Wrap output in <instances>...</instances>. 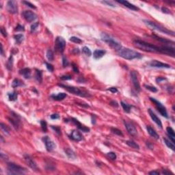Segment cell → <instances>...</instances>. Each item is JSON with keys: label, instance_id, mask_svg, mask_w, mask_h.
Instances as JSON below:
<instances>
[{"label": "cell", "instance_id": "obj_1", "mask_svg": "<svg viewBox=\"0 0 175 175\" xmlns=\"http://www.w3.org/2000/svg\"><path fill=\"white\" fill-rule=\"evenodd\" d=\"M133 45L135 47L146 51V52L150 53H161V47L154 45L151 43H146L144 41H142L140 40H135L133 41Z\"/></svg>", "mask_w": 175, "mask_h": 175}, {"label": "cell", "instance_id": "obj_2", "mask_svg": "<svg viewBox=\"0 0 175 175\" xmlns=\"http://www.w3.org/2000/svg\"><path fill=\"white\" fill-rule=\"evenodd\" d=\"M117 53L119 56L122 57L123 58L131 60L135 58H141L142 55L140 53L135 51L134 50L129 49V48H124L122 47L121 49L117 51Z\"/></svg>", "mask_w": 175, "mask_h": 175}, {"label": "cell", "instance_id": "obj_3", "mask_svg": "<svg viewBox=\"0 0 175 175\" xmlns=\"http://www.w3.org/2000/svg\"><path fill=\"white\" fill-rule=\"evenodd\" d=\"M101 40L108 44L109 46H110L111 48H113L116 51H118L119 49L122 48L121 44H120L118 41L116 40V38H114L113 36H111V35H109L107 33L103 32L101 34Z\"/></svg>", "mask_w": 175, "mask_h": 175}, {"label": "cell", "instance_id": "obj_4", "mask_svg": "<svg viewBox=\"0 0 175 175\" xmlns=\"http://www.w3.org/2000/svg\"><path fill=\"white\" fill-rule=\"evenodd\" d=\"M144 23L147 25L148 28H150L151 29L159 31V32H161V33L168 34V35H170V36H175V32L173 31L167 30L166 28H163L162 26H161V25L157 24V23H155L154 22L151 21H148V20H144Z\"/></svg>", "mask_w": 175, "mask_h": 175}, {"label": "cell", "instance_id": "obj_5", "mask_svg": "<svg viewBox=\"0 0 175 175\" xmlns=\"http://www.w3.org/2000/svg\"><path fill=\"white\" fill-rule=\"evenodd\" d=\"M8 175H24L26 173V169L22 166L16 165L14 163H8L7 165Z\"/></svg>", "mask_w": 175, "mask_h": 175}, {"label": "cell", "instance_id": "obj_6", "mask_svg": "<svg viewBox=\"0 0 175 175\" xmlns=\"http://www.w3.org/2000/svg\"><path fill=\"white\" fill-rule=\"evenodd\" d=\"M59 86L64 88L67 90L68 92H71V93L74 94L75 95L80 96H82V97H86V96H90L88 92H85V91L80 89L79 88H77V87L67 86V85H64V84H59Z\"/></svg>", "mask_w": 175, "mask_h": 175}, {"label": "cell", "instance_id": "obj_7", "mask_svg": "<svg viewBox=\"0 0 175 175\" xmlns=\"http://www.w3.org/2000/svg\"><path fill=\"white\" fill-rule=\"evenodd\" d=\"M66 47V41L62 37L58 36L55 41V49L57 52L62 53Z\"/></svg>", "mask_w": 175, "mask_h": 175}, {"label": "cell", "instance_id": "obj_8", "mask_svg": "<svg viewBox=\"0 0 175 175\" xmlns=\"http://www.w3.org/2000/svg\"><path fill=\"white\" fill-rule=\"evenodd\" d=\"M150 100H151V101L153 102V103H154L155 104L157 110H158V111L161 114V115L163 116H164L165 118H168V112H167V110H166V108L163 106V104H161L159 101H158L156 100L155 98H152V97H151V98H150Z\"/></svg>", "mask_w": 175, "mask_h": 175}, {"label": "cell", "instance_id": "obj_9", "mask_svg": "<svg viewBox=\"0 0 175 175\" xmlns=\"http://www.w3.org/2000/svg\"><path fill=\"white\" fill-rule=\"evenodd\" d=\"M9 122L13 126V127L16 130H18L19 127L21 126V122H20V117L18 116V114H15V112H12L11 117L8 118Z\"/></svg>", "mask_w": 175, "mask_h": 175}, {"label": "cell", "instance_id": "obj_10", "mask_svg": "<svg viewBox=\"0 0 175 175\" xmlns=\"http://www.w3.org/2000/svg\"><path fill=\"white\" fill-rule=\"evenodd\" d=\"M43 140L45 144L47 151L49 152H51L55 148V144L51 139L49 136H45L43 138Z\"/></svg>", "mask_w": 175, "mask_h": 175}, {"label": "cell", "instance_id": "obj_11", "mask_svg": "<svg viewBox=\"0 0 175 175\" xmlns=\"http://www.w3.org/2000/svg\"><path fill=\"white\" fill-rule=\"evenodd\" d=\"M130 76H131V79L134 88L137 91L140 92L141 88H140V84L138 77V73L135 71H132L130 73Z\"/></svg>", "mask_w": 175, "mask_h": 175}, {"label": "cell", "instance_id": "obj_12", "mask_svg": "<svg viewBox=\"0 0 175 175\" xmlns=\"http://www.w3.org/2000/svg\"><path fill=\"white\" fill-rule=\"evenodd\" d=\"M23 16L25 19L29 23L34 21L37 18L36 15L30 10H25L24 12H23Z\"/></svg>", "mask_w": 175, "mask_h": 175}, {"label": "cell", "instance_id": "obj_13", "mask_svg": "<svg viewBox=\"0 0 175 175\" xmlns=\"http://www.w3.org/2000/svg\"><path fill=\"white\" fill-rule=\"evenodd\" d=\"M7 10L10 13L16 14L18 12V6L15 1H8L7 3Z\"/></svg>", "mask_w": 175, "mask_h": 175}, {"label": "cell", "instance_id": "obj_14", "mask_svg": "<svg viewBox=\"0 0 175 175\" xmlns=\"http://www.w3.org/2000/svg\"><path fill=\"white\" fill-rule=\"evenodd\" d=\"M24 159L25 161V162L27 163L29 167H30L31 168L34 170H38V166H37L36 163L34 161L31 156H30L28 154H25L24 155Z\"/></svg>", "mask_w": 175, "mask_h": 175}, {"label": "cell", "instance_id": "obj_15", "mask_svg": "<svg viewBox=\"0 0 175 175\" xmlns=\"http://www.w3.org/2000/svg\"><path fill=\"white\" fill-rule=\"evenodd\" d=\"M124 124H125V126L126 127L127 131L130 135H132V136H136L138 135L137 129L133 125H132L131 123L126 122V121H124Z\"/></svg>", "mask_w": 175, "mask_h": 175}, {"label": "cell", "instance_id": "obj_16", "mask_svg": "<svg viewBox=\"0 0 175 175\" xmlns=\"http://www.w3.org/2000/svg\"><path fill=\"white\" fill-rule=\"evenodd\" d=\"M149 65H150L151 66H152V67L166 68H171L170 65L166 64V63H163V62L158 61V60H152V61L149 62Z\"/></svg>", "mask_w": 175, "mask_h": 175}, {"label": "cell", "instance_id": "obj_17", "mask_svg": "<svg viewBox=\"0 0 175 175\" xmlns=\"http://www.w3.org/2000/svg\"><path fill=\"white\" fill-rule=\"evenodd\" d=\"M148 111L149 115H150V116H151V118H152V120H153L154 122L157 124L158 127H159L161 129V128H162V123H161V121L160 120L159 118L156 116V114L154 113L153 111L151 109H148Z\"/></svg>", "mask_w": 175, "mask_h": 175}, {"label": "cell", "instance_id": "obj_18", "mask_svg": "<svg viewBox=\"0 0 175 175\" xmlns=\"http://www.w3.org/2000/svg\"><path fill=\"white\" fill-rule=\"evenodd\" d=\"M71 121L73 122V123L76 125V126L77 127V128L80 129V130H81V131H83V132H89L90 131V129L89 128H88V127H86L83 126V125L81 124V123H80L79 121H78V120H77L76 118H71Z\"/></svg>", "mask_w": 175, "mask_h": 175}, {"label": "cell", "instance_id": "obj_19", "mask_svg": "<svg viewBox=\"0 0 175 175\" xmlns=\"http://www.w3.org/2000/svg\"><path fill=\"white\" fill-rule=\"evenodd\" d=\"M69 138L72 139L73 140H75V141L77 142L81 141V140L83 139L81 134L78 131H77V130H73V131L71 132V135H69Z\"/></svg>", "mask_w": 175, "mask_h": 175}, {"label": "cell", "instance_id": "obj_20", "mask_svg": "<svg viewBox=\"0 0 175 175\" xmlns=\"http://www.w3.org/2000/svg\"><path fill=\"white\" fill-rule=\"evenodd\" d=\"M116 2L120 3V4H123V6L128 8L129 9L131 10H134V11L139 10V8H138L137 6H134L132 3H129V1H123V0H121V1H117Z\"/></svg>", "mask_w": 175, "mask_h": 175}, {"label": "cell", "instance_id": "obj_21", "mask_svg": "<svg viewBox=\"0 0 175 175\" xmlns=\"http://www.w3.org/2000/svg\"><path fill=\"white\" fill-rule=\"evenodd\" d=\"M19 73L23 75L25 79H30L31 77V70L29 68H25L20 70Z\"/></svg>", "mask_w": 175, "mask_h": 175}, {"label": "cell", "instance_id": "obj_22", "mask_svg": "<svg viewBox=\"0 0 175 175\" xmlns=\"http://www.w3.org/2000/svg\"><path fill=\"white\" fill-rule=\"evenodd\" d=\"M166 131H167L168 135V137L170 138V140L173 143H175V133L173 129H172V127H168L166 128Z\"/></svg>", "mask_w": 175, "mask_h": 175}, {"label": "cell", "instance_id": "obj_23", "mask_svg": "<svg viewBox=\"0 0 175 175\" xmlns=\"http://www.w3.org/2000/svg\"><path fill=\"white\" fill-rule=\"evenodd\" d=\"M146 129H147L148 133H149V135H151V137H153L155 140H158V139L159 138V136L157 134V133L152 127H151L150 126H147L146 127Z\"/></svg>", "mask_w": 175, "mask_h": 175}, {"label": "cell", "instance_id": "obj_24", "mask_svg": "<svg viewBox=\"0 0 175 175\" xmlns=\"http://www.w3.org/2000/svg\"><path fill=\"white\" fill-rule=\"evenodd\" d=\"M106 53V51L104 50H100V49H96L93 53V57L95 59H99L102 58L103 56Z\"/></svg>", "mask_w": 175, "mask_h": 175}, {"label": "cell", "instance_id": "obj_25", "mask_svg": "<svg viewBox=\"0 0 175 175\" xmlns=\"http://www.w3.org/2000/svg\"><path fill=\"white\" fill-rule=\"evenodd\" d=\"M65 153H66V155H67V157L70 159H76V155L75 153L72 149H70V148H66L64 150Z\"/></svg>", "mask_w": 175, "mask_h": 175}, {"label": "cell", "instance_id": "obj_26", "mask_svg": "<svg viewBox=\"0 0 175 175\" xmlns=\"http://www.w3.org/2000/svg\"><path fill=\"white\" fill-rule=\"evenodd\" d=\"M66 96H67V95H66V93L61 92V93L58 94L57 95H51V98H53V99L55 100V101H62V100L64 99Z\"/></svg>", "mask_w": 175, "mask_h": 175}, {"label": "cell", "instance_id": "obj_27", "mask_svg": "<svg viewBox=\"0 0 175 175\" xmlns=\"http://www.w3.org/2000/svg\"><path fill=\"white\" fill-rule=\"evenodd\" d=\"M35 78L37 80V81H38L39 83H41L43 81V73L40 70L36 69L35 72Z\"/></svg>", "mask_w": 175, "mask_h": 175}, {"label": "cell", "instance_id": "obj_28", "mask_svg": "<svg viewBox=\"0 0 175 175\" xmlns=\"http://www.w3.org/2000/svg\"><path fill=\"white\" fill-rule=\"evenodd\" d=\"M126 144L130 147L135 148V149H140V146H139L136 142H135L133 140H127L126 142Z\"/></svg>", "mask_w": 175, "mask_h": 175}, {"label": "cell", "instance_id": "obj_29", "mask_svg": "<svg viewBox=\"0 0 175 175\" xmlns=\"http://www.w3.org/2000/svg\"><path fill=\"white\" fill-rule=\"evenodd\" d=\"M24 84L23 83V81H21V80H18V79H15V80H13L12 83V88H18L19 86H23Z\"/></svg>", "mask_w": 175, "mask_h": 175}, {"label": "cell", "instance_id": "obj_30", "mask_svg": "<svg viewBox=\"0 0 175 175\" xmlns=\"http://www.w3.org/2000/svg\"><path fill=\"white\" fill-rule=\"evenodd\" d=\"M8 96L9 98L10 101H15L17 99V96H18V94L16 92H9L8 94Z\"/></svg>", "mask_w": 175, "mask_h": 175}, {"label": "cell", "instance_id": "obj_31", "mask_svg": "<svg viewBox=\"0 0 175 175\" xmlns=\"http://www.w3.org/2000/svg\"><path fill=\"white\" fill-rule=\"evenodd\" d=\"M120 104H121L123 110H124V111H125V112H127V113H129V112H130L131 108V105H128L127 103H125V102L123 101L120 102Z\"/></svg>", "mask_w": 175, "mask_h": 175}, {"label": "cell", "instance_id": "obj_32", "mask_svg": "<svg viewBox=\"0 0 175 175\" xmlns=\"http://www.w3.org/2000/svg\"><path fill=\"white\" fill-rule=\"evenodd\" d=\"M163 141L165 142V144H166V146L168 148H170V149H172V151H175V146L174 143L172 142H170V140H168V139L163 138Z\"/></svg>", "mask_w": 175, "mask_h": 175}, {"label": "cell", "instance_id": "obj_33", "mask_svg": "<svg viewBox=\"0 0 175 175\" xmlns=\"http://www.w3.org/2000/svg\"><path fill=\"white\" fill-rule=\"evenodd\" d=\"M1 130H2V131H3L4 133H6V134H9L10 133V128L8 127L6 125V124H4V123H1Z\"/></svg>", "mask_w": 175, "mask_h": 175}, {"label": "cell", "instance_id": "obj_34", "mask_svg": "<svg viewBox=\"0 0 175 175\" xmlns=\"http://www.w3.org/2000/svg\"><path fill=\"white\" fill-rule=\"evenodd\" d=\"M14 38L16 41V43L18 44H20L23 42V40L24 39V36L23 34H16V35H15Z\"/></svg>", "mask_w": 175, "mask_h": 175}, {"label": "cell", "instance_id": "obj_35", "mask_svg": "<svg viewBox=\"0 0 175 175\" xmlns=\"http://www.w3.org/2000/svg\"><path fill=\"white\" fill-rule=\"evenodd\" d=\"M47 58L49 61H53L54 59V54L51 49H48L47 51Z\"/></svg>", "mask_w": 175, "mask_h": 175}, {"label": "cell", "instance_id": "obj_36", "mask_svg": "<svg viewBox=\"0 0 175 175\" xmlns=\"http://www.w3.org/2000/svg\"><path fill=\"white\" fill-rule=\"evenodd\" d=\"M82 53L84 55H86V56H88V57H90V55H92V52L88 47H83L82 48Z\"/></svg>", "mask_w": 175, "mask_h": 175}, {"label": "cell", "instance_id": "obj_37", "mask_svg": "<svg viewBox=\"0 0 175 175\" xmlns=\"http://www.w3.org/2000/svg\"><path fill=\"white\" fill-rule=\"evenodd\" d=\"M111 133H114V134H116V135H117L123 136V133H122V131H120V129H117V128L111 127Z\"/></svg>", "mask_w": 175, "mask_h": 175}, {"label": "cell", "instance_id": "obj_38", "mask_svg": "<svg viewBox=\"0 0 175 175\" xmlns=\"http://www.w3.org/2000/svg\"><path fill=\"white\" fill-rule=\"evenodd\" d=\"M40 126L41 129L43 130V132H47V124L45 120H41L40 121Z\"/></svg>", "mask_w": 175, "mask_h": 175}, {"label": "cell", "instance_id": "obj_39", "mask_svg": "<svg viewBox=\"0 0 175 175\" xmlns=\"http://www.w3.org/2000/svg\"><path fill=\"white\" fill-rule=\"evenodd\" d=\"M12 66H13V57L10 56L8 61V63L6 64V67H7V68L8 70H11L12 68Z\"/></svg>", "mask_w": 175, "mask_h": 175}, {"label": "cell", "instance_id": "obj_40", "mask_svg": "<svg viewBox=\"0 0 175 175\" xmlns=\"http://www.w3.org/2000/svg\"><path fill=\"white\" fill-rule=\"evenodd\" d=\"M70 40H71V42H73V43H77V44H80V43H82V40H81L80 38H77V37H76V36L71 37Z\"/></svg>", "mask_w": 175, "mask_h": 175}, {"label": "cell", "instance_id": "obj_41", "mask_svg": "<svg viewBox=\"0 0 175 175\" xmlns=\"http://www.w3.org/2000/svg\"><path fill=\"white\" fill-rule=\"evenodd\" d=\"M38 26H39V23H38V22L33 23V24L32 25V26H31V32H36V31L37 30L38 28Z\"/></svg>", "mask_w": 175, "mask_h": 175}, {"label": "cell", "instance_id": "obj_42", "mask_svg": "<svg viewBox=\"0 0 175 175\" xmlns=\"http://www.w3.org/2000/svg\"><path fill=\"white\" fill-rule=\"evenodd\" d=\"M144 87L146 88V89L148 90H150V91H151V92H157V89L155 88V87H154V86H149V85H144Z\"/></svg>", "mask_w": 175, "mask_h": 175}, {"label": "cell", "instance_id": "obj_43", "mask_svg": "<svg viewBox=\"0 0 175 175\" xmlns=\"http://www.w3.org/2000/svg\"><path fill=\"white\" fill-rule=\"evenodd\" d=\"M108 156L112 160H115L117 157L116 155V153H114V152H110V153H108Z\"/></svg>", "mask_w": 175, "mask_h": 175}, {"label": "cell", "instance_id": "obj_44", "mask_svg": "<svg viewBox=\"0 0 175 175\" xmlns=\"http://www.w3.org/2000/svg\"><path fill=\"white\" fill-rule=\"evenodd\" d=\"M62 65L64 67H66L68 66V61L67 60V58L64 56H63L62 58Z\"/></svg>", "mask_w": 175, "mask_h": 175}, {"label": "cell", "instance_id": "obj_45", "mask_svg": "<svg viewBox=\"0 0 175 175\" xmlns=\"http://www.w3.org/2000/svg\"><path fill=\"white\" fill-rule=\"evenodd\" d=\"M23 3H24V4H25L26 6H28V7H30V8H33V9H36V6H34V4H32V3H30L29 1H23Z\"/></svg>", "mask_w": 175, "mask_h": 175}, {"label": "cell", "instance_id": "obj_46", "mask_svg": "<svg viewBox=\"0 0 175 175\" xmlns=\"http://www.w3.org/2000/svg\"><path fill=\"white\" fill-rule=\"evenodd\" d=\"M45 64H46L47 68L48 69V71H49L50 72H53V71L54 68H53V66L51 64L47 63V62H45Z\"/></svg>", "mask_w": 175, "mask_h": 175}, {"label": "cell", "instance_id": "obj_47", "mask_svg": "<svg viewBox=\"0 0 175 175\" xmlns=\"http://www.w3.org/2000/svg\"><path fill=\"white\" fill-rule=\"evenodd\" d=\"M102 3H104V4H106L109 6H111V7H115V5L112 1H101Z\"/></svg>", "mask_w": 175, "mask_h": 175}, {"label": "cell", "instance_id": "obj_48", "mask_svg": "<svg viewBox=\"0 0 175 175\" xmlns=\"http://www.w3.org/2000/svg\"><path fill=\"white\" fill-rule=\"evenodd\" d=\"M60 79L62 80H71L72 79V77L71 75H62L60 77Z\"/></svg>", "mask_w": 175, "mask_h": 175}, {"label": "cell", "instance_id": "obj_49", "mask_svg": "<svg viewBox=\"0 0 175 175\" xmlns=\"http://www.w3.org/2000/svg\"><path fill=\"white\" fill-rule=\"evenodd\" d=\"M51 128H52L53 129H54L55 130V131L58 135H60L61 134V130H60V127H53V126H51Z\"/></svg>", "mask_w": 175, "mask_h": 175}, {"label": "cell", "instance_id": "obj_50", "mask_svg": "<svg viewBox=\"0 0 175 175\" xmlns=\"http://www.w3.org/2000/svg\"><path fill=\"white\" fill-rule=\"evenodd\" d=\"M108 91H110L111 92H112V93H116V92H118V89H117L116 88H115V87H111V88H108Z\"/></svg>", "mask_w": 175, "mask_h": 175}, {"label": "cell", "instance_id": "obj_51", "mask_svg": "<svg viewBox=\"0 0 175 175\" xmlns=\"http://www.w3.org/2000/svg\"><path fill=\"white\" fill-rule=\"evenodd\" d=\"M1 34L3 35L4 37H7L8 34H7V32L6 31V30L3 28V27H1Z\"/></svg>", "mask_w": 175, "mask_h": 175}, {"label": "cell", "instance_id": "obj_52", "mask_svg": "<svg viewBox=\"0 0 175 175\" xmlns=\"http://www.w3.org/2000/svg\"><path fill=\"white\" fill-rule=\"evenodd\" d=\"M16 30L20 31V32H23V31L25 30L24 27L22 26V25H18L17 27H16Z\"/></svg>", "mask_w": 175, "mask_h": 175}, {"label": "cell", "instance_id": "obj_53", "mask_svg": "<svg viewBox=\"0 0 175 175\" xmlns=\"http://www.w3.org/2000/svg\"><path fill=\"white\" fill-rule=\"evenodd\" d=\"M72 66H73V71L75 72V73H79V68H77V65L75 64L74 63H73L72 64Z\"/></svg>", "mask_w": 175, "mask_h": 175}, {"label": "cell", "instance_id": "obj_54", "mask_svg": "<svg viewBox=\"0 0 175 175\" xmlns=\"http://www.w3.org/2000/svg\"><path fill=\"white\" fill-rule=\"evenodd\" d=\"M51 118L53 119V120H55V119H58L60 118V116H59L58 114H53L52 115H51Z\"/></svg>", "mask_w": 175, "mask_h": 175}, {"label": "cell", "instance_id": "obj_55", "mask_svg": "<svg viewBox=\"0 0 175 175\" xmlns=\"http://www.w3.org/2000/svg\"><path fill=\"white\" fill-rule=\"evenodd\" d=\"M164 80H166V78H165V77H157V79H156V82H157V83H160V82H161L162 81H164Z\"/></svg>", "mask_w": 175, "mask_h": 175}, {"label": "cell", "instance_id": "obj_56", "mask_svg": "<svg viewBox=\"0 0 175 175\" xmlns=\"http://www.w3.org/2000/svg\"><path fill=\"white\" fill-rule=\"evenodd\" d=\"M1 159L3 160H6V161H7V160H8V157L6 155V154H3V153H1Z\"/></svg>", "mask_w": 175, "mask_h": 175}, {"label": "cell", "instance_id": "obj_57", "mask_svg": "<svg viewBox=\"0 0 175 175\" xmlns=\"http://www.w3.org/2000/svg\"><path fill=\"white\" fill-rule=\"evenodd\" d=\"M161 10H162V12H164V13H166V14H170V13L169 10L168 9V8H165V7H162V8H161Z\"/></svg>", "mask_w": 175, "mask_h": 175}, {"label": "cell", "instance_id": "obj_58", "mask_svg": "<svg viewBox=\"0 0 175 175\" xmlns=\"http://www.w3.org/2000/svg\"><path fill=\"white\" fill-rule=\"evenodd\" d=\"M148 174L151 175H159L160 172L157 171V170H154V171H151V172H150Z\"/></svg>", "mask_w": 175, "mask_h": 175}, {"label": "cell", "instance_id": "obj_59", "mask_svg": "<svg viewBox=\"0 0 175 175\" xmlns=\"http://www.w3.org/2000/svg\"><path fill=\"white\" fill-rule=\"evenodd\" d=\"M110 105H112V106H114V107H116V108H117V107L118 106V103H117L116 101H111L110 102Z\"/></svg>", "mask_w": 175, "mask_h": 175}, {"label": "cell", "instance_id": "obj_60", "mask_svg": "<svg viewBox=\"0 0 175 175\" xmlns=\"http://www.w3.org/2000/svg\"><path fill=\"white\" fill-rule=\"evenodd\" d=\"M146 146H147L148 148H150V149H153V145L150 142H146Z\"/></svg>", "mask_w": 175, "mask_h": 175}, {"label": "cell", "instance_id": "obj_61", "mask_svg": "<svg viewBox=\"0 0 175 175\" xmlns=\"http://www.w3.org/2000/svg\"><path fill=\"white\" fill-rule=\"evenodd\" d=\"M162 174H163V175H170V174H172V172H169V171H167L166 170H164L162 171Z\"/></svg>", "mask_w": 175, "mask_h": 175}, {"label": "cell", "instance_id": "obj_62", "mask_svg": "<svg viewBox=\"0 0 175 175\" xmlns=\"http://www.w3.org/2000/svg\"><path fill=\"white\" fill-rule=\"evenodd\" d=\"M1 54L2 55H3V45L1 44Z\"/></svg>", "mask_w": 175, "mask_h": 175}]
</instances>
